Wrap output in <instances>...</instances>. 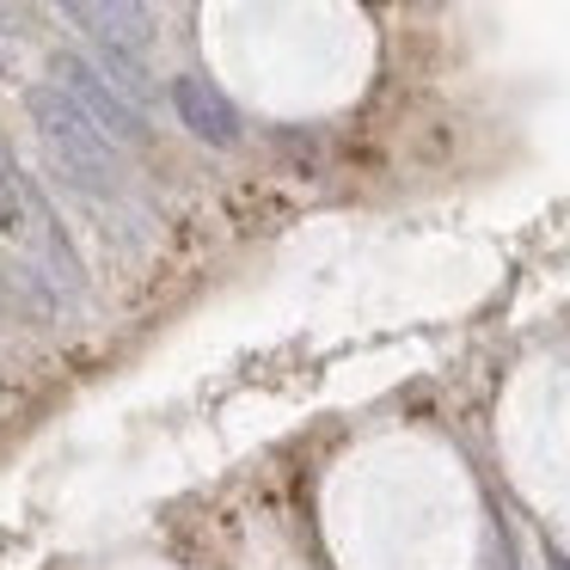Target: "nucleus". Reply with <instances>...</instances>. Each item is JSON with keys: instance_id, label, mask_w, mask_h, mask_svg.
<instances>
[{"instance_id": "f257e3e1", "label": "nucleus", "mask_w": 570, "mask_h": 570, "mask_svg": "<svg viewBox=\"0 0 570 570\" xmlns=\"http://www.w3.org/2000/svg\"><path fill=\"white\" fill-rule=\"evenodd\" d=\"M31 117H38L43 148L56 154V166H62L75 185H87V190H117L124 185V154H117V141H105L56 87L31 92Z\"/></svg>"}, {"instance_id": "f03ea898", "label": "nucleus", "mask_w": 570, "mask_h": 570, "mask_svg": "<svg viewBox=\"0 0 570 570\" xmlns=\"http://www.w3.org/2000/svg\"><path fill=\"white\" fill-rule=\"evenodd\" d=\"M50 75H56V92H62L68 105H75L80 117H87L92 129H99L105 141H141V117H136V105H124L111 92V80L99 75V68L87 62V56H56L50 62Z\"/></svg>"}, {"instance_id": "7ed1b4c3", "label": "nucleus", "mask_w": 570, "mask_h": 570, "mask_svg": "<svg viewBox=\"0 0 570 570\" xmlns=\"http://www.w3.org/2000/svg\"><path fill=\"white\" fill-rule=\"evenodd\" d=\"M62 13L99 43V56H141L154 38V13L129 0H68Z\"/></svg>"}, {"instance_id": "20e7f679", "label": "nucleus", "mask_w": 570, "mask_h": 570, "mask_svg": "<svg viewBox=\"0 0 570 570\" xmlns=\"http://www.w3.org/2000/svg\"><path fill=\"white\" fill-rule=\"evenodd\" d=\"M173 111L185 117V129H190L197 141H209V148H234V141H239V111H234V99H227L215 80H203V75L173 80Z\"/></svg>"}, {"instance_id": "39448f33", "label": "nucleus", "mask_w": 570, "mask_h": 570, "mask_svg": "<svg viewBox=\"0 0 570 570\" xmlns=\"http://www.w3.org/2000/svg\"><path fill=\"white\" fill-rule=\"evenodd\" d=\"M0 234L7 239L38 234V227H31V203H26V190H19V178L7 173V160H0Z\"/></svg>"}]
</instances>
